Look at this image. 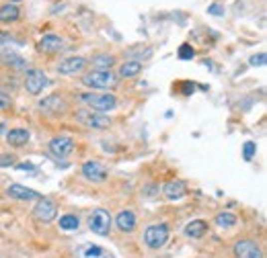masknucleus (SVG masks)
<instances>
[{
  "label": "nucleus",
  "instance_id": "f257e3e1",
  "mask_svg": "<svg viewBox=\"0 0 267 258\" xmlns=\"http://www.w3.org/2000/svg\"><path fill=\"white\" fill-rule=\"evenodd\" d=\"M78 98L97 113L113 111L115 105H118V98H115V94H111V92H82Z\"/></svg>",
  "mask_w": 267,
  "mask_h": 258
},
{
  "label": "nucleus",
  "instance_id": "f03ea898",
  "mask_svg": "<svg viewBox=\"0 0 267 258\" xmlns=\"http://www.w3.org/2000/svg\"><path fill=\"white\" fill-rule=\"evenodd\" d=\"M118 76H115L111 70H93L89 74L82 76V84L85 86H91V88H101V90H107V88H113L118 84Z\"/></svg>",
  "mask_w": 267,
  "mask_h": 258
},
{
  "label": "nucleus",
  "instance_id": "7ed1b4c3",
  "mask_svg": "<svg viewBox=\"0 0 267 258\" xmlns=\"http://www.w3.org/2000/svg\"><path fill=\"white\" fill-rule=\"evenodd\" d=\"M76 121L89 129H107L111 125V117L105 113H97L93 109H85L76 113Z\"/></svg>",
  "mask_w": 267,
  "mask_h": 258
},
{
  "label": "nucleus",
  "instance_id": "20e7f679",
  "mask_svg": "<svg viewBox=\"0 0 267 258\" xmlns=\"http://www.w3.org/2000/svg\"><path fill=\"white\" fill-rule=\"evenodd\" d=\"M169 240V226L166 223H154V226H148L144 232V242L148 248L158 250L166 244Z\"/></svg>",
  "mask_w": 267,
  "mask_h": 258
},
{
  "label": "nucleus",
  "instance_id": "39448f33",
  "mask_svg": "<svg viewBox=\"0 0 267 258\" xmlns=\"http://www.w3.org/2000/svg\"><path fill=\"white\" fill-rule=\"evenodd\" d=\"M39 109H41V113H45L49 117H60V115L68 113L70 105L62 94H49L39 100Z\"/></svg>",
  "mask_w": 267,
  "mask_h": 258
},
{
  "label": "nucleus",
  "instance_id": "423d86ee",
  "mask_svg": "<svg viewBox=\"0 0 267 258\" xmlns=\"http://www.w3.org/2000/svg\"><path fill=\"white\" fill-rule=\"evenodd\" d=\"M89 228L93 234L97 236H107L111 232V215L107 209H95L91 215H89Z\"/></svg>",
  "mask_w": 267,
  "mask_h": 258
},
{
  "label": "nucleus",
  "instance_id": "0eeeda50",
  "mask_svg": "<svg viewBox=\"0 0 267 258\" xmlns=\"http://www.w3.org/2000/svg\"><path fill=\"white\" fill-rule=\"evenodd\" d=\"M33 215H35V219L41 221V223L54 221L56 215H58V205H56V201L49 199V197H39V199H37V205L33 207Z\"/></svg>",
  "mask_w": 267,
  "mask_h": 258
},
{
  "label": "nucleus",
  "instance_id": "6e6552de",
  "mask_svg": "<svg viewBox=\"0 0 267 258\" xmlns=\"http://www.w3.org/2000/svg\"><path fill=\"white\" fill-rule=\"evenodd\" d=\"M47 82H49V80H47L45 72H43V70H37V68H31V70H27V74H25V88H27V92L33 94V96L41 94L43 88L47 86Z\"/></svg>",
  "mask_w": 267,
  "mask_h": 258
},
{
  "label": "nucleus",
  "instance_id": "1a4fd4ad",
  "mask_svg": "<svg viewBox=\"0 0 267 258\" xmlns=\"http://www.w3.org/2000/svg\"><path fill=\"white\" fill-rule=\"evenodd\" d=\"M232 252H235L237 258H263V250L259 248L255 240H239Z\"/></svg>",
  "mask_w": 267,
  "mask_h": 258
},
{
  "label": "nucleus",
  "instance_id": "9d476101",
  "mask_svg": "<svg viewBox=\"0 0 267 258\" xmlns=\"http://www.w3.org/2000/svg\"><path fill=\"white\" fill-rule=\"evenodd\" d=\"M72 150H74V140L68 135H58L54 140H49V152H52L56 158H66Z\"/></svg>",
  "mask_w": 267,
  "mask_h": 258
},
{
  "label": "nucleus",
  "instance_id": "9b49d317",
  "mask_svg": "<svg viewBox=\"0 0 267 258\" xmlns=\"http://www.w3.org/2000/svg\"><path fill=\"white\" fill-rule=\"evenodd\" d=\"M82 176L91 182H105L107 180V168L95 160H89L82 164Z\"/></svg>",
  "mask_w": 267,
  "mask_h": 258
},
{
  "label": "nucleus",
  "instance_id": "f8f14e48",
  "mask_svg": "<svg viewBox=\"0 0 267 258\" xmlns=\"http://www.w3.org/2000/svg\"><path fill=\"white\" fill-rule=\"evenodd\" d=\"M162 193L169 201H179L181 197H185L187 193V184L183 182L181 178H175V180H169L164 186H162Z\"/></svg>",
  "mask_w": 267,
  "mask_h": 258
},
{
  "label": "nucleus",
  "instance_id": "ddd939ff",
  "mask_svg": "<svg viewBox=\"0 0 267 258\" xmlns=\"http://www.w3.org/2000/svg\"><path fill=\"white\" fill-rule=\"evenodd\" d=\"M85 66H87V60L80 58V56L66 58L64 62H60L58 72H60V74H78V72L85 70Z\"/></svg>",
  "mask_w": 267,
  "mask_h": 258
},
{
  "label": "nucleus",
  "instance_id": "4468645a",
  "mask_svg": "<svg viewBox=\"0 0 267 258\" xmlns=\"http://www.w3.org/2000/svg\"><path fill=\"white\" fill-rule=\"evenodd\" d=\"M6 195L16 199V201H33V199H39L41 195L37 191H33V188H27L23 184H10L6 188Z\"/></svg>",
  "mask_w": 267,
  "mask_h": 258
},
{
  "label": "nucleus",
  "instance_id": "2eb2a0df",
  "mask_svg": "<svg viewBox=\"0 0 267 258\" xmlns=\"http://www.w3.org/2000/svg\"><path fill=\"white\" fill-rule=\"evenodd\" d=\"M37 49L43 51V54H58V51L64 49V39L58 37V35H43L39 39Z\"/></svg>",
  "mask_w": 267,
  "mask_h": 258
},
{
  "label": "nucleus",
  "instance_id": "dca6fc26",
  "mask_svg": "<svg viewBox=\"0 0 267 258\" xmlns=\"http://www.w3.org/2000/svg\"><path fill=\"white\" fill-rule=\"evenodd\" d=\"M115 226H118V230L124 232V234H132L134 230H136V215H134L130 209L120 211L118 217H115Z\"/></svg>",
  "mask_w": 267,
  "mask_h": 258
},
{
  "label": "nucleus",
  "instance_id": "f3484780",
  "mask_svg": "<svg viewBox=\"0 0 267 258\" xmlns=\"http://www.w3.org/2000/svg\"><path fill=\"white\" fill-rule=\"evenodd\" d=\"M29 137L31 133L27 129H21V127H16V129H10L6 133V142L12 146V148H23L27 142H29Z\"/></svg>",
  "mask_w": 267,
  "mask_h": 258
},
{
  "label": "nucleus",
  "instance_id": "a211bd4d",
  "mask_svg": "<svg viewBox=\"0 0 267 258\" xmlns=\"http://www.w3.org/2000/svg\"><path fill=\"white\" fill-rule=\"evenodd\" d=\"M208 232V221L204 219H193L185 226V236L189 238H202Z\"/></svg>",
  "mask_w": 267,
  "mask_h": 258
},
{
  "label": "nucleus",
  "instance_id": "6ab92c4d",
  "mask_svg": "<svg viewBox=\"0 0 267 258\" xmlns=\"http://www.w3.org/2000/svg\"><path fill=\"white\" fill-rule=\"evenodd\" d=\"M21 16V10L16 4H4V6H0V23H14L16 19Z\"/></svg>",
  "mask_w": 267,
  "mask_h": 258
},
{
  "label": "nucleus",
  "instance_id": "aec40b11",
  "mask_svg": "<svg viewBox=\"0 0 267 258\" xmlns=\"http://www.w3.org/2000/svg\"><path fill=\"white\" fill-rule=\"evenodd\" d=\"M142 72V64L138 60H130V62H124L122 68H120V76L122 78H134Z\"/></svg>",
  "mask_w": 267,
  "mask_h": 258
},
{
  "label": "nucleus",
  "instance_id": "412c9836",
  "mask_svg": "<svg viewBox=\"0 0 267 258\" xmlns=\"http://www.w3.org/2000/svg\"><path fill=\"white\" fill-rule=\"evenodd\" d=\"M91 64L95 66V70H111L115 64V58L109 54H97V56H93Z\"/></svg>",
  "mask_w": 267,
  "mask_h": 258
},
{
  "label": "nucleus",
  "instance_id": "4be33fe9",
  "mask_svg": "<svg viewBox=\"0 0 267 258\" xmlns=\"http://www.w3.org/2000/svg\"><path fill=\"white\" fill-rule=\"evenodd\" d=\"M2 62L4 66L14 68V70H27V60L16 54H2Z\"/></svg>",
  "mask_w": 267,
  "mask_h": 258
},
{
  "label": "nucleus",
  "instance_id": "5701e85b",
  "mask_svg": "<svg viewBox=\"0 0 267 258\" xmlns=\"http://www.w3.org/2000/svg\"><path fill=\"white\" fill-rule=\"evenodd\" d=\"M214 223L218 228H232L237 223V215H232V213H218L214 217Z\"/></svg>",
  "mask_w": 267,
  "mask_h": 258
},
{
  "label": "nucleus",
  "instance_id": "b1692460",
  "mask_svg": "<svg viewBox=\"0 0 267 258\" xmlns=\"http://www.w3.org/2000/svg\"><path fill=\"white\" fill-rule=\"evenodd\" d=\"M78 217L76 215H64V217H60V228L62 230H66V232H72V230H76L78 228Z\"/></svg>",
  "mask_w": 267,
  "mask_h": 258
},
{
  "label": "nucleus",
  "instance_id": "393cba45",
  "mask_svg": "<svg viewBox=\"0 0 267 258\" xmlns=\"http://www.w3.org/2000/svg\"><path fill=\"white\" fill-rule=\"evenodd\" d=\"M255 152H257V144H255V142H245V146H243V156H245L247 162L253 160Z\"/></svg>",
  "mask_w": 267,
  "mask_h": 258
},
{
  "label": "nucleus",
  "instance_id": "a878e982",
  "mask_svg": "<svg viewBox=\"0 0 267 258\" xmlns=\"http://www.w3.org/2000/svg\"><path fill=\"white\" fill-rule=\"evenodd\" d=\"M179 60H191L193 56H195V49L191 47V45H187V43H183L181 47H179Z\"/></svg>",
  "mask_w": 267,
  "mask_h": 258
},
{
  "label": "nucleus",
  "instance_id": "bb28decb",
  "mask_svg": "<svg viewBox=\"0 0 267 258\" xmlns=\"http://www.w3.org/2000/svg\"><path fill=\"white\" fill-rule=\"evenodd\" d=\"M10 45H19V41L10 35H6V33H0V51H2L4 47H10Z\"/></svg>",
  "mask_w": 267,
  "mask_h": 258
},
{
  "label": "nucleus",
  "instance_id": "cd10ccee",
  "mask_svg": "<svg viewBox=\"0 0 267 258\" xmlns=\"http://www.w3.org/2000/svg\"><path fill=\"white\" fill-rule=\"evenodd\" d=\"M10 105H12L10 96H8L6 92H2V90H0V111H4V109H10Z\"/></svg>",
  "mask_w": 267,
  "mask_h": 258
},
{
  "label": "nucleus",
  "instance_id": "c85d7f7f",
  "mask_svg": "<svg viewBox=\"0 0 267 258\" xmlns=\"http://www.w3.org/2000/svg\"><path fill=\"white\" fill-rule=\"evenodd\" d=\"M208 12L214 14V16H222V14H224V6H222L220 2H214V4L208 6Z\"/></svg>",
  "mask_w": 267,
  "mask_h": 258
},
{
  "label": "nucleus",
  "instance_id": "c756f323",
  "mask_svg": "<svg viewBox=\"0 0 267 258\" xmlns=\"http://www.w3.org/2000/svg\"><path fill=\"white\" fill-rule=\"evenodd\" d=\"M12 164H14V156H12V154H2V156H0V168H8Z\"/></svg>",
  "mask_w": 267,
  "mask_h": 258
},
{
  "label": "nucleus",
  "instance_id": "7c9ffc66",
  "mask_svg": "<svg viewBox=\"0 0 267 258\" xmlns=\"http://www.w3.org/2000/svg\"><path fill=\"white\" fill-rule=\"evenodd\" d=\"M265 60H267L265 54H257V56H253L251 60H249V64L251 66H265Z\"/></svg>",
  "mask_w": 267,
  "mask_h": 258
},
{
  "label": "nucleus",
  "instance_id": "2f4dec72",
  "mask_svg": "<svg viewBox=\"0 0 267 258\" xmlns=\"http://www.w3.org/2000/svg\"><path fill=\"white\" fill-rule=\"evenodd\" d=\"M85 256H103V250L97 248V246H93V248H87V250H85Z\"/></svg>",
  "mask_w": 267,
  "mask_h": 258
},
{
  "label": "nucleus",
  "instance_id": "473e14b6",
  "mask_svg": "<svg viewBox=\"0 0 267 258\" xmlns=\"http://www.w3.org/2000/svg\"><path fill=\"white\" fill-rule=\"evenodd\" d=\"M16 168H19V170H31V172H35V170H37L35 166H33V164H29V162H23V164H16Z\"/></svg>",
  "mask_w": 267,
  "mask_h": 258
},
{
  "label": "nucleus",
  "instance_id": "72a5a7b5",
  "mask_svg": "<svg viewBox=\"0 0 267 258\" xmlns=\"http://www.w3.org/2000/svg\"><path fill=\"white\" fill-rule=\"evenodd\" d=\"M183 88H185V94H189V90L193 92V84H183Z\"/></svg>",
  "mask_w": 267,
  "mask_h": 258
},
{
  "label": "nucleus",
  "instance_id": "f704fd0d",
  "mask_svg": "<svg viewBox=\"0 0 267 258\" xmlns=\"http://www.w3.org/2000/svg\"><path fill=\"white\" fill-rule=\"evenodd\" d=\"M8 4H16V2H21V0H6Z\"/></svg>",
  "mask_w": 267,
  "mask_h": 258
},
{
  "label": "nucleus",
  "instance_id": "c9c22d12",
  "mask_svg": "<svg viewBox=\"0 0 267 258\" xmlns=\"http://www.w3.org/2000/svg\"><path fill=\"white\" fill-rule=\"evenodd\" d=\"M4 133V123H0V135Z\"/></svg>",
  "mask_w": 267,
  "mask_h": 258
}]
</instances>
